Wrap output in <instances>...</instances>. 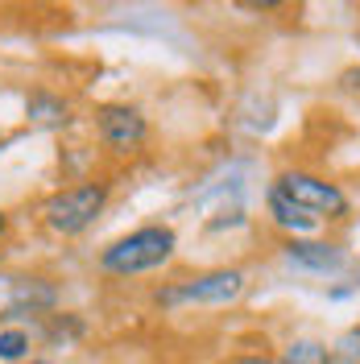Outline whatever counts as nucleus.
I'll return each mask as SVG.
<instances>
[{"instance_id":"1a4fd4ad","label":"nucleus","mask_w":360,"mask_h":364,"mask_svg":"<svg viewBox=\"0 0 360 364\" xmlns=\"http://www.w3.org/2000/svg\"><path fill=\"white\" fill-rule=\"evenodd\" d=\"M286 364H332V348L319 340H290L282 352Z\"/></svg>"},{"instance_id":"0eeeda50","label":"nucleus","mask_w":360,"mask_h":364,"mask_svg":"<svg viewBox=\"0 0 360 364\" xmlns=\"http://www.w3.org/2000/svg\"><path fill=\"white\" fill-rule=\"evenodd\" d=\"M286 252V261H290L294 269H307V273H339L348 265V252L344 245L336 240H311V236H294L282 245Z\"/></svg>"},{"instance_id":"6e6552de","label":"nucleus","mask_w":360,"mask_h":364,"mask_svg":"<svg viewBox=\"0 0 360 364\" xmlns=\"http://www.w3.org/2000/svg\"><path fill=\"white\" fill-rule=\"evenodd\" d=\"M265 203H270V220H273L277 228H282V232H290V240H294V236H311V232H315V228L323 224V220H315V215H311L307 207L294 203L290 195H282L277 186H270Z\"/></svg>"},{"instance_id":"f257e3e1","label":"nucleus","mask_w":360,"mask_h":364,"mask_svg":"<svg viewBox=\"0 0 360 364\" xmlns=\"http://www.w3.org/2000/svg\"><path fill=\"white\" fill-rule=\"evenodd\" d=\"M174 245H179V236H174L170 224H145V228H133L129 236L112 240L100 252V265L112 277H137V273L166 265L174 257Z\"/></svg>"},{"instance_id":"7ed1b4c3","label":"nucleus","mask_w":360,"mask_h":364,"mask_svg":"<svg viewBox=\"0 0 360 364\" xmlns=\"http://www.w3.org/2000/svg\"><path fill=\"white\" fill-rule=\"evenodd\" d=\"M273 186L282 191V195H290L298 207H307L315 220L323 224H339V220H348V195L339 191L336 182H327L323 174H311V170H282Z\"/></svg>"},{"instance_id":"39448f33","label":"nucleus","mask_w":360,"mask_h":364,"mask_svg":"<svg viewBox=\"0 0 360 364\" xmlns=\"http://www.w3.org/2000/svg\"><path fill=\"white\" fill-rule=\"evenodd\" d=\"M95 129L104 136V145L116 149V154H133L149 136V124H145L141 108H133V104H104V108H95Z\"/></svg>"},{"instance_id":"ddd939ff","label":"nucleus","mask_w":360,"mask_h":364,"mask_svg":"<svg viewBox=\"0 0 360 364\" xmlns=\"http://www.w3.org/2000/svg\"><path fill=\"white\" fill-rule=\"evenodd\" d=\"M4 228H9V220H4V211H0V236H4Z\"/></svg>"},{"instance_id":"f03ea898","label":"nucleus","mask_w":360,"mask_h":364,"mask_svg":"<svg viewBox=\"0 0 360 364\" xmlns=\"http://www.w3.org/2000/svg\"><path fill=\"white\" fill-rule=\"evenodd\" d=\"M108 203V182H79L67 191H54L42 203V220L58 236H79L95 224V215Z\"/></svg>"},{"instance_id":"4468645a","label":"nucleus","mask_w":360,"mask_h":364,"mask_svg":"<svg viewBox=\"0 0 360 364\" xmlns=\"http://www.w3.org/2000/svg\"><path fill=\"white\" fill-rule=\"evenodd\" d=\"M29 364H54V360H29Z\"/></svg>"},{"instance_id":"423d86ee","label":"nucleus","mask_w":360,"mask_h":364,"mask_svg":"<svg viewBox=\"0 0 360 364\" xmlns=\"http://www.w3.org/2000/svg\"><path fill=\"white\" fill-rule=\"evenodd\" d=\"M50 306H54V286H46L42 277H0V318L33 315Z\"/></svg>"},{"instance_id":"20e7f679","label":"nucleus","mask_w":360,"mask_h":364,"mask_svg":"<svg viewBox=\"0 0 360 364\" xmlns=\"http://www.w3.org/2000/svg\"><path fill=\"white\" fill-rule=\"evenodd\" d=\"M248 277L245 269H207V273H195L179 286H166L158 290V302L162 306H182V302H199V306H228L245 294Z\"/></svg>"},{"instance_id":"9d476101","label":"nucleus","mask_w":360,"mask_h":364,"mask_svg":"<svg viewBox=\"0 0 360 364\" xmlns=\"http://www.w3.org/2000/svg\"><path fill=\"white\" fill-rule=\"evenodd\" d=\"M332 364H360V327H348L332 343Z\"/></svg>"},{"instance_id":"9b49d317","label":"nucleus","mask_w":360,"mask_h":364,"mask_svg":"<svg viewBox=\"0 0 360 364\" xmlns=\"http://www.w3.org/2000/svg\"><path fill=\"white\" fill-rule=\"evenodd\" d=\"M25 352H29V331L4 327V331H0V360H21Z\"/></svg>"},{"instance_id":"f8f14e48","label":"nucleus","mask_w":360,"mask_h":364,"mask_svg":"<svg viewBox=\"0 0 360 364\" xmlns=\"http://www.w3.org/2000/svg\"><path fill=\"white\" fill-rule=\"evenodd\" d=\"M228 364H286L282 356H236V360H228Z\"/></svg>"}]
</instances>
